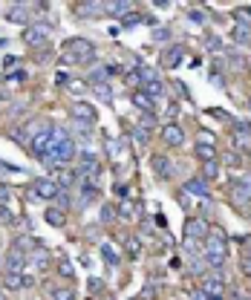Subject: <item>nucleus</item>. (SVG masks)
Wrapping results in <instances>:
<instances>
[{
    "label": "nucleus",
    "mask_w": 251,
    "mask_h": 300,
    "mask_svg": "<svg viewBox=\"0 0 251 300\" xmlns=\"http://www.w3.org/2000/svg\"><path fill=\"white\" fill-rule=\"evenodd\" d=\"M225 251H228V246H225V231L211 225V228H208V237H205V246H202V260H205L208 265L219 268V265L225 263Z\"/></svg>",
    "instance_id": "nucleus-1"
},
{
    "label": "nucleus",
    "mask_w": 251,
    "mask_h": 300,
    "mask_svg": "<svg viewBox=\"0 0 251 300\" xmlns=\"http://www.w3.org/2000/svg\"><path fill=\"white\" fill-rule=\"evenodd\" d=\"M96 58V46L87 38H72L64 46V61L67 64H90Z\"/></svg>",
    "instance_id": "nucleus-2"
},
{
    "label": "nucleus",
    "mask_w": 251,
    "mask_h": 300,
    "mask_svg": "<svg viewBox=\"0 0 251 300\" xmlns=\"http://www.w3.org/2000/svg\"><path fill=\"white\" fill-rule=\"evenodd\" d=\"M162 141L168 144V147H182L185 144V130H182L176 122H168V124H162V130H159Z\"/></svg>",
    "instance_id": "nucleus-3"
},
{
    "label": "nucleus",
    "mask_w": 251,
    "mask_h": 300,
    "mask_svg": "<svg viewBox=\"0 0 251 300\" xmlns=\"http://www.w3.org/2000/svg\"><path fill=\"white\" fill-rule=\"evenodd\" d=\"M228 199H231L234 205L245 208V205H251V188L245 185L242 179H234L231 185H228Z\"/></svg>",
    "instance_id": "nucleus-4"
},
{
    "label": "nucleus",
    "mask_w": 251,
    "mask_h": 300,
    "mask_svg": "<svg viewBox=\"0 0 251 300\" xmlns=\"http://www.w3.org/2000/svg\"><path fill=\"white\" fill-rule=\"evenodd\" d=\"M231 144H234L237 150H251V124H245V122H234Z\"/></svg>",
    "instance_id": "nucleus-5"
},
{
    "label": "nucleus",
    "mask_w": 251,
    "mask_h": 300,
    "mask_svg": "<svg viewBox=\"0 0 251 300\" xmlns=\"http://www.w3.org/2000/svg\"><path fill=\"white\" fill-rule=\"evenodd\" d=\"M29 144H32V150H35V156H41V159H44L46 153L52 150V127H41V130H38V136L29 141Z\"/></svg>",
    "instance_id": "nucleus-6"
},
{
    "label": "nucleus",
    "mask_w": 251,
    "mask_h": 300,
    "mask_svg": "<svg viewBox=\"0 0 251 300\" xmlns=\"http://www.w3.org/2000/svg\"><path fill=\"white\" fill-rule=\"evenodd\" d=\"M58 194H61V188L52 179H35V185H32V196L35 199H55Z\"/></svg>",
    "instance_id": "nucleus-7"
},
{
    "label": "nucleus",
    "mask_w": 251,
    "mask_h": 300,
    "mask_svg": "<svg viewBox=\"0 0 251 300\" xmlns=\"http://www.w3.org/2000/svg\"><path fill=\"white\" fill-rule=\"evenodd\" d=\"M208 225L202 217H191V220H185V239H205L208 237Z\"/></svg>",
    "instance_id": "nucleus-8"
},
{
    "label": "nucleus",
    "mask_w": 251,
    "mask_h": 300,
    "mask_svg": "<svg viewBox=\"0 0 251 300\" xmlns=\"http://www.w3.org/2000/svg\"><path fill=\"white\" fill-rule=\"evenodd\" d=\"M46 41H49V29L46 26H26L23 29V44L29 46H46Z\"/></svg>",
    "instance_id": "nucleus-9"
},
{
    "label": "nucleus",
    "mask_w": 251,
    "mask_h": 300,
    "mask_svg": "<svg viewBox=\"0 0 251 300\" xmlns=\"http://www.w3.org/2000/svg\"><path fill=\"white\" fill-rule=\"evenodd\" d=\"M202 291L208 294V300H223L225 280L223 277H216V274H211V277H205V283H202Z\"/></svg>",
    "instance_id": "nucleus-10"
},
{
    "label": "nucleus",
    "mask_w": 251,
    "mask_h": 300,
    "mask_svg": "<svg viewBox=\"0 0 251 300\" xmlns=\"http://www.w3.org/2000/svg\"><path fill=\"white\" fill-rule=\"evenodd\" d=\"M26 251H20V248H15L12 246L9 248V254H6V272H18V274H23V268H26Z\"/></svg>",
    "instance_id": "nucleus-11"
},
{
    "label": "nucleus",
    "mask_w": 251,
    "mask_h": 300,
    "mask_svg": "<svg viewBox=\"0 0 251 300\" xmlns=\"http://www.w3.org/2000/svg\"><path fill=\"white\" fill-rule=\"evenodd\" d=\"M70 113H72V118H78V122H87V124L96 122V107L87 104V101H75V104L70 107Z\"/></svg>",
    "instance_id": "nucleus-12"
},
{
    "label": "nucleus",
    "mask_w": 251,
    "mask_h": 300,
    "mask_svg": "<svg viewBox=\"0 0 251 300\" xmlns=\"http://www.w3.org/2000/svg\"><path fill=\"white\" fill-rule=\"evenodd\" d=\"M150 165H153V170H156V176L159 179H173V165H171V159L165 156V153H156L150 159Z\"/></svg>",
    "instance_id": "nucleus-13"
},
{
    "label": "nucleus",
    "mask_w": 251,
    "mask_h": 300,
    "mask_svg": "<svg viewBox=\"0 0 251 300\" xmlns=\"http://www.w3.org/2000/svg\"><path fill=\"white\" fill-rule=\"evenodd\" d=\"M182 194H191V196H202V199H208V182L202 176H194V179H188L185 182V188H182Z\"/></svg>",
    "instance_id": "nucleus-14"
},
{
    "label": "nucleus",
    "mask_w": 251,
    "mask_h": 300,
    "mask_svg": "<svg viewBox=\"0 0 251 300\" xmlns=\"http://www.w3.org/2000/svg\"><path fill=\"white\" fill-rule=\"evenodd\" d=\"M182 61H185V46H171L168 52L162 55V64H165L168 70H173V67H179Z\"/></svg>",
    "instance_id": "nucleus-15"
},
{
    "label": "nucleus",
    "mask_w": 251,
    "mask_h": 300,
    "mask_svg": "<svg viewBox=\"0 0 251 300\" xmlns=\"http://www.w3.org/2000/svg\"><path fill=\"white\" fill-rule=\"evenodd\" d=\"M116 214L124 222H133L136 217H139V205H136L133 199H121V202H118V208H116Z\"/></svg>",
    "instance_id": "nucleus-16"
},
{
    "label": "nucleus",
    "mask_w": 251,
    "mask_h": 300,
    "mask_svg": "<svg viewBox=\"0 0 251 300\" xmlns=\"http://www.w3.org/2000/svg\"><path fill=\"white\" fill-rule=\"evenodd\" d=\"M133 104L139 107V113H153V110H156V107H153L156 101H153L144 89H136V93H133Z\"/></svg>",
    "instance_id": "nucleus-17"
},
{
    "label": "nucleus",
    "mask_w": 251,
    "mask_h": 300,
    "mask_svg": "<svg viewBox=\"0 0 251 300\" xmlns=\"http://www.w3.org/2000/svg\"><path fill=\"white\" fill-rule=\"evenodd\" d=\"M44 220L52 225V228H64V222H67V214L64 208H46L44 211Z\"/></svg>",
    "instance_id": "nucleus-18"
},
{
    "label": "nucleus",
    "mask_w": 251,
    "mask_h": 300,
    "mask_svg": "<svg viewBox=\"0 0 251 300\" xmlns=\"http://www.w3.org/2000/svg\"><path fill=\"white\" fill-rule=\"evenodd\" d=\"M130 9H133V6H130L127 0H116V3H104V12H110L113 18H124V15H127Z\"/></svg>",
    "instance_id": "nucleus-19"
},
{
    "label": "nucleus",
    "mask_w": 251,
    "mask_h": 300,
    "mask_svg": "<svg viewBox=\"0 0 251 300\" xmlns=\"http://www.w3.org/2000/svg\"><path fill=\"white\" fill-rule=\"evenodd\" d=\"M104 9V3H78L75 12H78L81 18H99V12Z\"/></svg>",
    "instance_id": "nucleus-20"
},
{
    "label": "nucleus",
    "mask_w": 251,
    "mask_h": 300,
    "mask_svg": "<svg viewBox=\"0 0 251 300\" xmlns=\"http://www.w3.org/2000/svg\"><path fill=\"white\" fill-rule=\"evenodd\" d=\"M194 153H197V159L211 162V159H216V144H199V141H197V147H194Z\"/></svg>",
    "instance_id": "nucleus-21"
},
{
    "label": "nucleus",
    "mask_w": 251,
    "mask_h": 300,
    "mask_svg": "<svg viewBox=\"0 0 251 300\" xmlns=\"http://www.w3.org/2000/svg\"><path fill=\"white\" fill-rule=\"evenodd\" d=\"M6 18H9L12 23H23V26H26V23H29V9H26V6H12Z\"/></svg>",
    "instance_id": "nucleus-22"
},
{
    "label": "nucleus",
    "mask_w": 251,
    "mask_h": 300,
    "mask_svg": "<svg viewBox=\"0 0 251 300\" xmlns=\"http://www.w3.org/2000/svg\"><path fill=\"white\" fill-rule=\"evenodd\" d=\"M3 289H23V274L3 272Z\"/></svg>",
    "instance_id": "nucleus-23"
},
{
    "label": "nucleus",
    "mask_w": 251,
    "mask_h": 300,
    "mask_svg": "<svg viewBox=\"0 0 251 300\" xmlns=\"http://www.w3.org/2000/svg\"><path fill=\"white\" fill-rule=\"evenodd\" d=\"M136 75H139V84H144V87L156 81V70H153V67H144V64L136 67Z\"/></svg>",
    "instance_id": "nucleus-24"
},
{
    "label": "nucleus",
    "mask_w": 251,
    "mask_h": 300,
    "mask_svg": "<svg viewBox=\"0 0 251 300\" xmlns=\"http://www.w3.org/2000/svg\"><path fill=\"white\" fill-rule=\"evenodd\" d=\"M78 162H81V170H84V173H87V170H96V165H99L96 153H90V150H81V153H78Z\"/></svg>",
    "instance_id": "nucleus-25"
},
{
    "label": "nucleus",
    "mask_w": 251,
    "mask_h": 300,
    "mask_svg": "<svg viewBox=\"0 0 251 300\" xmlns=\"http://www.w3.org/2000/svg\"><path fill=\"white\" fill-rule=\"evenodd\" d=\"M202 179H219V162L216 159H211V162H205V165H202Z\"/></svg>",
    "instance_id": "nucleus-26"
},
{
    "label": "nucleus",
    "mask_w": 251,
    "mask_h": 300,
    "mask_svg": "<svg viewBox=\"0 0 251 300\" xmlns=\"http://www.w3.org/2000/svg\"><path fill=\"white\" fill-rule=\"evenodd\" d=\"M231 15H234V20H237V26H251V12L248 9L240 6V9H234Z\"/></svg>",
    "instance_id": "nucleus-27"
},
{
    "label": "nucleus",
    "mask_w": 251,
    "mask_h": 300,
    "mask_svg": "<svg viewBox=\"0 0 251 300\" xmlns=\"http://www.w3.org/2000/svg\"><path fill=\"white\" fill-rule=\"evenodd\" d=\"M144 93H147V96H150L153 101H156V98H159V96H165V84H162V81L156 78V81H153V84H147V87H144Z\"/></svg>",
    "instance_id": "nucleus-28"
},
{
    "label": "nucleus",
    "mask_w": 251,
    "mask_h": 300,
    "mask_svg": "<svg viewBox=\"0 0 251 300\" xmlns=\"http://www.w3.org/2000/svg\"><path fill=\"white\" fill-rule=\"evenodd\" d=\"M234 41H237V44H248L251 41V26H234Z\"/></svg>",
    "instance_id": "nucleus-29"
},
{
    "label": "nucleus",
    "mask_w": 251,
    "mask_h": 300,
    "mask_svg": "<svg viewBox=\"0 0 251 300\" xmlns=\"http://www.w3.org/2000/svg\"><path fill=\"white\" fill-rule=\"evenodd\" d=\"M90 81H92V87H101V84L107 81V70H104V67H96V70L90 72Z\"/></svg>",
    "instance_id": "nucleus-30"
},
{
    "label": "nucleus",
    "mask_w": 251,
    "mask_h": 300,
    "mask_svg": "<svg viewBox=\"0 0 251 300\" xmlns=\"http://www.w3.org/2000/svg\"><path fill=\"white\" fill-rule=\"evenodd\" d=\"M101 254H104V260H107V265H113V268L118 265V254L113 251V246H107V243H104V246H101Z\"/></svg>",
    "instance_id": "nucleus-31"
},
{
    "label": "nucleus",
    "mask_w": 251,
    "mask_h": 300,
    "mask_svg": "<svg viewBox=\"0 0 251 300\" xmlns=\"http://www.w3.org/2000/svg\"><path fill=\"white\" fill-rule=\"evenodd\" d=\"M116 217H118V214H116V205H104V208H101V222H107V225H110Z\"/></svg>",
    "instance_id": "nucleus-32"
},
{
    "label": "nucleus",
    "mask_w": 251,
    "mask_h": 300,
    "mask_svg": "<svg viewBox=\"0 0 251 300\" xmlns=\"http://www.w3.org/2000/svg\"><path fill=\"white\" fill-rule=\"evenodd\" d=\"M52 297L55 300H75V291H72V289H55Z\"/></svg>",
    "instance_id": "nucleus-33"
},
{
    "label": "nucleus",
    "mask_w": 251,
    "mask_h": 300,
    "mask_svg": "<svg viewBox=\"0 0 251 300\" xmlns=\"http://www.w3.org/2000/svg\"><path fill=\"white\" fill-rule=\"evenodd\" d=\"M139 251H142V243H139V239H127V254L139 257Z\"/></svg>",
    "instance_id": "nucleus-34"
},
{
    "label": "nucleus",
    "mask_w": 251,
    "mask_h": 300,
    "mask_svg": "<svg viewBox=\"0 0 251 300\" xmlns=\"http://www.w3.org/2000/svg\"><path fill=\"white\" fill-rule=\"evenodd\" d=\"M205 46H208V49H211V52H216V49H223V41H219V38H216V35H208Z\"/></svg>",
    "instance_id": "nucleus-35"
},
{
    "label": "nucleus",
    "mask_w": 251,
    "mask_h": 300,
    "mask_svg": "<svg viewBox=\"0 0 251 300\" xmlns=\"http://www.w3.org/2000/svg\"><path fill=\"white\" fill-rule=\"evenodd\" d=\"M197 141H199V144H216V136H214V133H199Z\"/></svg>",
    "instance_id": "nucleus-36"
},
{
    "label": "nucleus",
    "mask_w": 251,
    "mask_h": 300,
    "mask_svg": "<svg viewBox=\"0 0 251 300\" xmlns=\"http://www.w3.org/2000/svg\"><path fill=\"white\" fill-rule=\"evenodd\" d=\"M240 268H242V274H248V277H251V254H242Z\"/></svg>",
    "instance_id": "nucleus-37"
},
{
    "label": "nucleus",
    "mask_w": 251,
    "mask_h": 300,
    "mask_svg": "<svg viewBox=\"0 0 251 300\" xmlns=\"http://www.w3.org/2000/svg\"><path fill=\"white\" fill-rule=\"evenodd\" d=\"M92 89H96V96H99V98L110 101V87H107V84H101V87H92Z\"/></svg>",
    "instance_id": "nucleus-38"
},
{
    "label": "nucleus",
    "mask_w": 251,
    "mask_h": 300,
    "mask_svg": "<svg viewBox=\"0 0 251 300\" xmlns=\"http://www.w3.org/2000/svg\"><path fill=\"white\" fill-rule=\"evenodd\" d=\"M153 124H156L153 113H142V124H139V127H144V130H147V127H153Z\"/></svg>",
    "instance_id": "nucleus-39"
},
{
    "label": "nucleus",
    "mask_w": 251,
    "mask_h": 300,
    "mask_svg": "<svg viewBox=\"0 0 251 300\" xmlns=\"http://www.w3.org/2000/svg\"><path fill=\"white\" fill-rule=\"evenodd\" d=\"M87 286H90V291H101V289H104V280H99V277H90V283H87Z\"/></svg>",
    "instance_id": "nucleus-40"
},
{
    "label": "nucleus",
    "mask_w": 251,
    "mask_h": 300,
    "mask_svg": "<svg viewBox=\"0 0 251 300\" xmlns=\"http://www.w3.org/2000/svg\"><path fill=\"white\" fill-rule=\"evenodd\" d=\"M0 220L6 222V225H12V222H15V214H12V211H6V208H0Z\"/></svg>",
    "instance_id": "nucleus-41"
},
{
    "label": "nucleus",
    "mask_w": 251,
    "mask_h": 300,
    "mask_svg": "<svg viewBox=\"0 0 251 300\" xmlns=\"http://www.w3.org/2000/svg\"><path fill=\"white\" fill-rule=\"evenodd\" d=\"M147 139H150V136H147V130H144V127H136V141L147 144Z\"/></svg>",
    "instance_id": "nucleus-42"
},
{
    "label": "nucleus",
    "mask_w": 251,
    "mask_h": 300,
    "mask_svg": "<svg viewBox=\"0 0 251 300\" xmlns=\"http://www.w3.org/2000/svg\"><path fill=\"white\" fill-rule=\"evenodd\" d=\"M191 300H208V294L202 289H191Z\"/></svg>",
    "instance_id": "nucleus-43"
},
{
    "label": "nucleus",
    "mask_w": 251,
    "mask_h": 300,
    "mask_svg": "<svg viewBox=\"0 0 251 300\" xmlns=\"http://www.w3.org/2000/svg\"><path fill=\"white\" fill-rule=\"evenodd\" d=\"M168 35H171L168 29H156V32H153V38H156V41H168Z\"/></svg>",
    "instance_id": "nucleus-44"
},
{
    "label": "nucleus",
    "mask_w": 251,
    "mask_h": 300,
    "mask_svg": "<svg viewBox=\"0 0 251 300\" xmlns=\"http://www.w3.org/2000/svg\"><path fill=\"white\" fill-rule=\"evenodd\" d=\"M58 272H61V277H72V265L70 263H61V268H58Z\"/></svg>",
    "instance_id": "nucleus-45"
},
{
    "label": "nucleus",
    "mask_w": 251,
    "mask_h": 300,
    "mask_svg": "<svg viewBox=\"0 0 251 300\" xmlns=\"http://www.w3.org/2000/svg\"><path fill=\"white\" fill-rule=\"evenodd\" d=\"M104 70H107V75H118V72H121V67H118V64H107Z\"/></svg>",
    "instance_id": "nucleus-46"
},
{
    "label": "nucleus",
    "mask_w": 251,
    "mask_h": 300,
    "mask_svg": "<svg viewBox=\"0 0 251 300\" xmlns=\"http://www.w3.org/2000/svg\"><path fill=\"white\" fill-rule=\"evenodd\" d=\"M179 115V104H171L168 107V118H176Z\"/></svg>",
    "instance_id": "nucleus-47"
},
{
    "label": "nucleus",
    "mask_w": 251,
    "mask_h": 300,
    "mask_svg": "<svg viewBox=\"0 0 251 300\" xmlns=\"http://www.w3.org/2000/svg\"><path fill=\"white\" fill-rule=\"evenodd\" d=\"M228 165H234V168H237V165H240V156H237V153H228Z\"/></svg>",
    "instance_id": "nucleus-48"
},
{
    "label": "nucleus",
    "mask_w": 251,
    "mask_h": 300,
    "mask_svg": "<svg viewBox=\"0 0 251 300\" xmlns=\"http://www.w3.org/2000/svg\"><path fill=\"white\" fill-rule=\"evenodd\" d=\"M127 84H130V87H136V84H139V75H136V72H130V75H127Z\"/></svg>",
    "instance_id": "nucleus-49"
},
{
    "label": "nucleus",
    "mask_w": 251,
    "mask_h": 300,
    "mask_svg": "<svg viewBox=\"0 0 251 300\" xmlns=\"http://www.w3.org/2000/svg\"><path fill=\"white\" fill-rule=\"evenodd\" d=\"M3 199H9V188L6 185H0V202H3Z\"/></svg>",
    "instance_id": "nucleus-50"
},
{
    "label": "nucleus",
    "mask_w": 251,
    "mask_h": 300,
    "mask_svg": "<svg viewBox=\"0 0 251 300\" xmlns=\"http://www.w3.org/2000/svg\"><path fill=\"white\" fill-rule=\"evenodd\" d=\"M240 179H242V182H245V185L251 188V173H245V176H240Z\"/></svg>",
    "instance_id": "nucleus-51"
},
{
    "label": "nucleus",
    "mask_w": 251,
    "mask_h": 300,
    "mask_svg": "<svg viewBox=\"0 0 251 300\" xmlns=\"http://www.w3.org/2000/svg\"><path fill=\"white\" fill-rule=\"evenodd\" d=\"M0 300H6V294H3V291H0Z\"/></svg>",
    "instance_id": "nucleus-52"
},
{
    "label": "nucleus",
    "mask_w": 251,
    "mask_h": 300,
    "mask_svg": "<svg viewBox=\"0 0 251 300\" xmlns=\"http://www.w3.org/2000/svg\"><path fill=\"white\" fill-rule=\"evenodd\" d=\"M248 110H251V98H248Z\"/></svg>",
    "instance_id": "nucleus-53"
},
{
    "label": "nucleus",
    "mask_w": 251,
    "mask_h": 300,
    "mask_svg": "<svg viewBox=\"0 0 251 300\" xmlns=\"http://www.w3.org/2000/svg\"><path fill=\"white\" fill-rule=\"evenodd\" d=\"M248 246H251V239H248ZM248 251H251V248H248Z\"/></svg>",
    "instance_id": "nucleus-54"
}]
</instances>
